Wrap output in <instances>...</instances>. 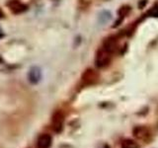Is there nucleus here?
Segmentation results:
<instances>
[{
	"mask_svg": "<svg viewBox=\"0 0 158 148\" xmlns=\"http://www.w3.org/2000/svg\"><path fill=\"white\" fill-rule=\"evenodd\" d=\"M43 74H42V69L38 67V66H33L30 68V70L28 72V80L29 82L33 84V85H36L40 81L42 80Z\"/></svg>",
	"mask_w": 158,
	"mask_h": 148,
	"instance_id": "nucleus-5",
	"label": "nucleus"
},
{
	"mask_svg": "<svg viewBox=\"0 0 158 148\" xmlns=\"http://www.w3.org/2000/svg\"><path fill=\"white\" fill-rule=\"evenodd\" d=\"M112 60V52L107 51L106 48L101 47L96 52L95 56V64L98 68L107 67Z\"/></svg>",
	"mask_w": 158,
	"mask_h": 148,
	"instance_id": "nucleus-1",
	"label": "nucleus"
},
{
	"mask_svg": "<svg viewBox=\"0 0 158 148\" xmlns=\"http://www.w3.org/2000/svg\"><path fill=\"white\" fill-rule=\"evenodd\" d=\"M130 6H123L120 10H118V17H122V18H125L126 17V15L130 12Z\"/></svg>",
	"mask_w": 158,
	"mask_h": 148,
	"instance_id": "nucleus-10",
	"label": "nucleus"
},
{
	"mask_svg": "<svg viewBox=\"0 0 158 148\" xmlns=\"http://www.w3.org/2000/svg\"><path fill=\"white\" fill-rule=\"evenodd\" d=\"M149 15H150L151 17H155V18H157V17H158V4L156 5V6H154V7H153V8L150 10Z\"/></svg>",
	"mask_w": 158,
	"mask_h": 148,
	"instance_id": "nucleus-11",
	"label": "nucleus"
},
{
	"mask_svg": "<svg viewBox=\"0 0 158 148\" xmlns=\"http://www.w3.org/2000/svg\"><path fill=\"white\" fill-rule=\"evenodd\" d=\"M7 6L10 7L11 11L14 14H20V13L24 12L25 10L27 9L26 5L22 4L21 2L19 1V0H10L9 2H7Z\"/></svg>",
	"mask_w": 158,
	"mask_h": 148,
	"instance_id": "nucleus-7",
	"label": "nucleus"
},
{
	"mask_svg": "<svg viewBox=\"0 0 158 148\" xmlns=\"http://www.w3.org/2000/svg\"><path fill=\"white\" fill-rule=\"evenodd\" d=\"M121 148H140V146L135 140L123 139L121 142Z\"/></svg>",
	"mask_w": 158,
	"mask_h": 148,
	"instance_id": "nucleus-9",
	"label": "nucleus"
},
{
	"mask_svg": "<svg viewBox=\"0 0 158 148\" xmlns=\"http://www.w3.org/2000/svg\"><path fill=\"white\" fill-rule=\"evenodd\" d=\"M132 134L135 138H137V139L145 141V142L149 141L152 137V134L149 130V128L146 126H143V125L135 126L132 130Z\"/></svg>",
	"mask_w": 158,
	"mask_h": 148,
	"instance_id": "nucleus-3",
	"label": "nucleus"
},
{
	"mask_svg": "<svg viewBox=\"0 0 158 148\" xmlns=\"http://www.w3.org/2000/svg\"><path fill=\"white\" fill-rule=\"evenodd\" d=\"M98 79H99V74L94 70V69H91V68L86 69L81 76L82 84L85 86L94 85V84L98 82Z\"/></svg>",
	"mask_w": 158,
	"mask_h": 148,
	"instance_id": "nucleus-4",
	"label": "nucleus"
},
{
	"mask_svg": "<svg viewBox=\"0 0 158 148\" xmlns=\"http://www.w3.org/2000/svg\"><path fill=\"white\" fill-rule=\"evenodd\" d=\"M3 37V33H2V31H1V29H0V39H1Z\"/></svg>",
	"mask_w": 158,
	"mask_h": 148,
	"instance_id": "nucleus-12",
	"label": "nucleus"
},
{
	"mask_svg": "<svg viewBox=\"0 0 158 148\" xmlns=\"http://www.w3.org/2000/svg\"><path fill=\"white\" fill-rule=\"evenodd\" d=\"M52 144V137L48 133L40 135L37 140V148H51Z\"/></svg>",
	"mask_w": 158,
	"mask_h": 148,
	"instance_id": "nucleus-6",
	"label": "nucleus"
},
{
	"mask_svg": "<svg viewBox=\"0 0 158 148\" xmlns=\"http://www.w3.org/2000/svg\"><path fill=\"white\" fill-rule=\"evenodd\" d=\"M112 19V14L108 10H103V11L98 15V22L100 25H106L110 22Z\"/></svg>",
	"mask_w": 158,
	"mask_h": 148,
	"instance_id": "nucleus-8",
	"label": "nucleus"
},
{
	"mask_svg": "<svg viewBox=\"0 0 158 148\" xmlns=\"http://www.w3.org/2000/svg\"><path fill=\"white\" fill-rule=\"evenodd\" d=\"M1 17H3V13H2L1 10H0V18H1Z\"/></svg>",
	"mask_w": 158,
	"mask_h": 148,
	"instance_id": "nucleus-13",
	"label": "nucleus"
},
{
	"mask_svg": "<svg viewBox=\"0 0 158 148\" xmlns=\"http://www.w3.org/2000/svg\"><path fill=\"white\" fill-rule=\"evenodd\" d=\"M64 120H65V116L62 111L58 110L53 113L52 117V128L54 132L60 133L63 130Z\"/></svg>",
	"mask_w": 158,
	"mask_h": 148,
	"instance_id": "nucleus-2",
	"label": "nucleus"
}]
</instances>
